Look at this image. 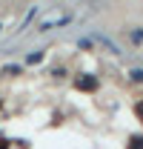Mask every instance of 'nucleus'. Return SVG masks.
Wrapping results in <instances>:
<instances>
[{
  "instance_id": "obj_1",
  "label": "nucleus",
  "mask_w": 143,
  "mask_h": 149,
  "mask_svg": "<svg viewBox=\"0 0 143 149\" xmlns=\"http://www.w3.org/2000/svg\"><path fill=\"white\" fill-rule=\"evenodd\" d=\"M77 89H83V92H94V89H97V77H92V74L77 77Z\"/></svg>"
},
{
  "instance_id": "obj_2",
  "label": "nucleus",
  "mask_w": 143,
  "mask_h": 149,
  "mask_svg": "<svg viewBox=\"0 0 143 149\" xmlns=\"http://www.w3.org/2000/svg\"><path fill=\"white\" fill-rule=\"evenodd\" d=\"M129 149H143V135H132L129 138Z\"/></svg>"
},
{
  "instance_id": "obj_3",
  "label": "nucleus",
  "mask_w": 143,
  "mask_h": 149,
  "mask_svg": "<svg viewBox=\"0 0 143 149\" xmlns=\"http://www.w3.org/2000/svg\"><path fill=\"white\" fill-rule=\"evenodd\" d=\"M129 37H132V43H135V46H140V43H143V29H135V32H129Z\"/></svg>"
},
{
  "instance_id": "obj_4",
  "label": "nucleus",
  "mask_w": 143,
  "mask_h": 149,
  "mask_svg": "<svg viewBox=\"0 0 143 149\" xmlns=\"http://www.w3.org/2000/svg\"><path fill=\"white\" fill-rule=\"evenodd\" d=\"M135 112H137V118H140V120H143V100H140V103H137V106H135Z\"/></svg>"
},
{
  "instance_id": "obj_5",
  "label": "nucleus",
  "mask_w": 143,
  "mask_h": 149,
  "mask_svg": "<svg viewBox=\"0 0 143 149\" xmlns=\"http://www.w3.org/2000/svg\"><path fill=\"white\" fill-rule=\"evenodd\" d=\"M6 146H9V143H6V141H0V149H6Z\"/></svg>"
}]
</instances>
